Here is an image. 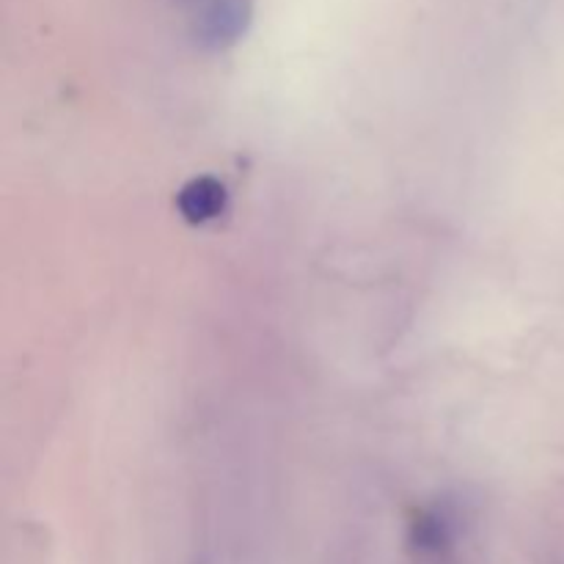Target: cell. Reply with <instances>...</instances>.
Returning a JSON list of instances; mask_svg holds the SVG:
<instances>
[{
	"mask_svg": "<svg viewBox=\"0 0 564 564\" xmlns=\"http://www.w3.org/2000/svg\"><path fill=\"white\" fill-rule=\"evenodd\" d=\"M413 540H416L419 549H427V551H438L444 549L446 540H449V521L438 512H427L416 521L413 527Z\"/></svg>",
	"mask_w": 564,
	"mask_h": 564,
	"instance_id": "3",
	"label": "cell"
},
{
	"mask_svg": "<svg viewBox=\"0 0 564 564\" xmlns=\"http://www.w3.org/2000/svg\"><path fill=\"white\" fill-rule=\"evenodd\" d=\"M229 209V191L218 176H193L176 193V213L191 226H204L218 220Z\"/></svg>",
	"mask_w": 564,
	"mask_h": 564,
	"instance_id": "2",
	"label": "cell"
},
{
	"mask_svg": "<svg viewBox=\"0 0 564 564\" xmlns=\"http://www.w3.org/2000/svg\"><path fill=\"white\" fill-rule=\"evenodd\" d=\"M253 22V0H202L196 14V39L204 50L224 53L235 47Z\"/></svg>",
	"mask_w": 564,
	"mask_h": 564,
	"instance_id": "1",
	"label": "cell"
}]
</instances>
